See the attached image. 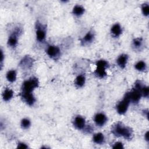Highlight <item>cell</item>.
Masks as SVG:
<instances>
[{
	"label": "cell",
	"mask_w": 149,
	"mask_h": 149,
	"mask_svg": "<svg viewBox=\"0 0 149 149\" xmlns=\"http://www.w3.org/2000/svg\"><path fill=\"white\" fill-rule=\"evenodd\" d=\"M2 99L4 101L8 102L10 101L13 96V91L9 88H6L2 92Z\"/></svg>",
	"instance_id": "cell-18"
},
{
	"label": "cell",
	"mask_w": 149,
	"mask_h": 149,
	"mask_svg": "<svg viewBox=\"0 0 149 149\" xmlns=\"http://www.w3.org/2000/svg\"><path fill=\"white\" fill-rule=\"evenodd\" d=\"M93 141L97 144H102L105 141V137L102 133H97L94 134Z\"/></svg>",
	"instance_id": "cell-20"
},
{
	"label": "cell",
	"mask_w": 149,
	"mask_h": 149,
	"mask_svg": "<svg viewBox=\"0 0 149 149\" xmlns=\"http://www.w3.org/2000/svg\"><path fill=\"white\" fill-rule=\"evenodd\" d=\"M17 77V73L15 70H10L6 74V78L7 80L10 83H13L16 81Z\"/></svg>",
	"instance_id": "cell-21"
},
{
	"label": "cell",
	"mask_w": 149,
	"mask_h": 149,
	"mask_svg": "<svg viewBox=\"0 0 149 149\" xmlns=\"http://www.w3.org/2000/svg\"><path fill=\"white\" fill-rule=\"evenodd\" d=\"M47 54L51 59L57 60L61 56V49L59 47L51 45H48L46 49Z\"/></svg>",
	"instance_id": "cell-8"
},
{
	"label": "cell",
	"mask_w": 149,
	"mask_h": 149,
	"mask_svg": "<svg viewBox=\"0 0 149 149\" xmlns=\"http://www.w3.org/2000/svg\"><path fill=\"white\" fill-rule=\"evenodd\" d=\"M20 97L22 101L29 106H33L36 101L33 93H20Z\"/></svg>",
	"instance_id": "cell-9"
},
{
	"label": "cell",
	"mask_w": 149,
	"mask_h": 149,
	"mask_svg": "<svg viewBox=\"0 0 149 149\" xmlns=\"http://www.w3.org/2000/svg\"><path fill=\"white\" fill-rule=\"evenodd\" d=\"M110 32L113 37H119L122 33V28L120 24L119 23H115L113 24L111 28Z\"/></svg>",
	"instance_id": "cell-15"
},
{
	"label": "cell",
	"mask_w": 149,
	"mask_h": 149,
	"mask_svg": "<svg viewBox=\"0 0 149 149\" xmlns=\"http://www.w3.org/2000/svg\"><path fill=\"white\" fill-rule=\"evenodd\" d=\"M33 64V60L30 56L26 55L23 58V59L20 61V66L22 69H29L31 68Z\"/></svg>",
	"instance_id": "cell-13"
},
{
	"label": "cell",
	"mask_w": 149,
	"mask_h": 149,
	"mask_svg": "<svg viewBox=\"0 0 149 149\" xmlns=\"http://www.w3.org/2000/svg\"><path fill=\"white\" fill-rule=\"evenodd\" d=\"M128 59L129 56L127 54H122L120 55L116 59V63L118 66L121 69H124L127 65Z\"/></svg>",
	"instance_id": "cell-14"
},
{
	"label": "cell",
	"mask_w": 149,
	"mask_h": 149,
	"mask_svg": "<svg viewBox=\"0 0 149 149\" xmlns=\"http://www.w3.org/2000/svg\"><path fill=\"white\" fill-rule=\"evenodd\" d=\"M22 33V30L19 27H16L15 30L10 34L8 39V45L11 48H15L18 43V38Z\"/></svg>",
	"instance_id": "cell-7"
},
{
	"label": "cell",
	"mask_w": 149,
	"mask_h": 149,
	"mask_svg": "<svg viewBox=\"0 0 149 149\" xmlns=\"http://www.w3.org/2000/svg\"><path fill=\"white\" fill-rule=\"evenodd\" d=\"M108 120V118L107 116L101 112L97 113L95 114L94 118V121L95 124L99 127H102L105 125Z\"/></svg>",
	"instance_id": "cell-10"
},
{
	"label": "cell",
	"mask_w": 149,
	"mask_h": 149,
	"mask_svg": "<svg viewBox=\"0 0 149 149\" xmlns=\"http://www.w3.org/2000/svg\"><path fill=\"white\" fill-rule=\"evenodd\" d=\"M142 96L145 98H148L149 95V88L147 86H143L141 89Z\"/></svg>",
	"instance_id": "cell-25"
},
{
	"label": "cell",
	"mask_w": 149,
	"mask_h": 149,
	"mask_svg": "<svg viewBox=\"0 0 149 149\" xmlns=\"http://www.w3.org/2000/svg\"><path fill=\"white\" fill-rule=\"evenodd\" d=\"M141 12L143 13V15L146 16L147 17L149 15V5L148 3H144L141 5Z\"/></svg>",
	"instance_id": "cell-24"
},
{
	"label": "cell",
	"mask_w": 149,
	"mask_h": 149,
	"mask_svg": "<svg viewBox=\"0 0 149 149\" xmlns=\"http://www.w3.org/2000/svg\"><path fill=\"white\" fill-rule=\"evenodd\" d=\"M148 134H149L148 131L146 132V133L144 134V139L147 142H148V141H149V140H148Z\"/></svg>",
	"instance_id": "cell-29"
},
{
	"label": "cell",
	"mask_w": 149,
	"mask_h": 149,
	"mask_svg": "<svg viewBox=\"0 0 149 149\" xmlns=\"http://www.w3.org/2000/svg\"><path fill=\"white\" fill-rule=\"evenodd\" d=\"M132 48L134 51H141L144 45V40L142 38L139 37L133 39L132 41Z\"/></svg>",
	"instance_id": "cell-16"
},
{
	"label": "cell",
	"mask_w": 149,
	"mask_h": 149,
	"mask_svg": "<svg viewBox=\"0 0 149 149\" xmlns=\"http://www.w3.org/2000/svg\"><path fill=\"white\" fill-rule=\"evenodd\" d=\"M73 124L77 130H83L86 127V120L83 116L77 115L74 118Z\"/></svg>",
	"instance_id": "cell-11"
},
{
	"label": "cell",
	"mask_w": 149,
	"mask_h": 149,
	"mask_svg": "<svg viewBox=\"0 0 149 149\" xmlns=\"http://www.w3.org/2000/svg\"><path fill=\"white\" fill-rule=\"evenodd\" d=\"M39 81L36 77H31L25 80L22 86L20 93H33V91L38 87Z\"/></svg>",
	"instance_id": "cell-3"
},
{
	"label": "cell",
	"mask_w": 149,
	"mask_h": 149,
	"mask_svg": "<svg viewBox=\"0 0 149 149\" xmlns=\"http://www.w3.org/2000/svg\"><path fill=\"white\" fill-rule=\"evenodd\" d=\"M4 60V54L3 52L2 49H1V60H0V62H1V69H2V66H3V62Z\"/></svg>",
	"instance_id": "cell-28"
},
{
	"label": "cell",
	"mask_w": 149,
	"mask_h": 149,
	"mask_svg": "<svg viewBox=\"0 0 149 149\" xmlns=\"http://www.w3.org/2000/svg\"><path fill=\"white\" fill-rule=\"evenodd\" d=\"M46 27L41 23L37 22L36 24V39L40 42H44L46 38Z\"/></svg>",
	"instance_id": "cell-6"
},
{
	"label": "cell",
	"mask_w": 149,
	"mask_h": 149,
	"mask_svg": "<svg viewBox=\"0 0 149 149\" xmlns=\"http://www.w3.org/2000/svg\"><path fill=\"white\" fill-rule=\"evenodd\" d=\"M130 103V100L129 97V92H127L125 93L122 100L119 101L116 105V109L117 112L119 115L125 114L127 111Z\"/></svg>",
	"instance_id": "cell-5"
},
{
	"label": "cell",
	"mask_w": 149,
	"mask_h": 149,
	"mask_svg": "<svg viewBox=\"0 0 149 149\" xmlns=\"http://www.w3.org/2000/svg\"><path fill=\"white\" fill-rule=\"evenodd\" d=\"M86 83V77L83 74L78 75L74 80V84L77 88H81Z\"/></svg>",
	"instance_id": "cell-17"
},
{
	"label": "cell",
	"mask_w": 149,
	"mask_h": 149,
	"mask_svg": "<svg viewBox=\"0 0 149 149\" xmlns=\"http://www.w3.org/2000/svg\"><path fill=\"white\" fill-rule=\"evenodd\" d=\"M95 65L96 69L93 72L94 75L99 79L105 78L107 75L106 69L109 67L108 62L105 60L101 59L96 62Z\"/></svg>",
	"instance_id": "cell-4"
},
{
	"label": "cell",
	"mask_w": 149,
	"mask_h": 149,
	"mask_svg": "<svg viewBox=\"0 0 149 149\" xmlns=\"http://www.w3.org/2000/svg\"><path fill=\"white\" fill-rule=\"evenodd\" d=\"M95 38V33L93 30L88 31L81 39V43L83 45H88L93 42Z\"/></svg>",
	"instance_id": "cell-12"
},
{
	"label": "cell",
	"mask_w": 149,
	"mask_h": 149,
	"mask_svg": "<svg viewBox=\"0 0 149 149\" xmlns=\"http://www.w3.org/2000/svg\"><path fill=\"white\" fill-rule=\"evenodd\" d=\"M20 126L23 129H27L31 126V122L28 118H23L20 122Z\"/></svg>",
	"instance_id": "cell-23"
},
{
	"label": "cell",
	"mask_w": 149,
	"mask_h": 149,
	"mask_svg": "<svg viewBox=\"0 0 149 149\" xmlns=\"http://www.w3.org/2000/svg\"><path fill=\"white\" fill-rule=\"evenodd\" d=\"M134 68L139 72H144L147 69V64L144 61H139L134 65Z\"/></svg>",
	"instance_id": "cell-22"
},
{
	"label": "cell",
	"mask_w": 149,
	"mask_h": 149,
	"mask_svg": "<svg viewBox=\"0 0 149 149\" xmlns=\"http://www.w3.org/2000/svg\"><path fill=\"white\" fill-rule=\"evenodd\" d=\"M111 133L116 137H122L127 140H130L133 137V130L120 122L112 126Z\"/></svg>",
	"instance_id": "cell-1"
},
{
	"label": "cell",
	"mask_w": 149,
	"mask_h": 149,
	"mask_svg": "<svg viewBox=\"0 0 149 149\" xmlns=\"http://www.w3.org/2000/svg\"><path fill=\"white\" fill-rule=\"evenodd\" d=\"M84 11H85V9L83 6L80 5H76L73 8L72 13L74 16L77 17H79L84 14Z\"/></svg>",
	"instance_id": "cell-19"
},
{
	"label": "cell",
	"mask_w": 149,
	"mask_h": 149,
	"mask_svg": "<svg viewBox=\"0 0 149 149\" xmlns=\"http://www.w3.org/2000/svg\"><path fill=\"white\" fill-rule=\"evenodd\" d=\"M142 83L140 80H136L134 87L132 91H129V97L130 100V102H132L133 104H137L141 97H142V93H141V89L143 87Z\"/></svg>",
	"instance_id": "cell-2"
},
{
	"label": "cell",
	"mask_w": 149,
	"mask_h": 149,
	"mask_svg": "<svg viewBox=\"0 0 149 149\" xmlns=\"http://www.w3.org/2000/svg\"><path fill=\"white\" fill-rule=\"evenodd\" d=\"M112 147V148H114V149H116V148L122 149V148H124L123 144H122V143H121L120 141H117V142L115 143Z\"/></svg>",
	"instance_id": "cell-26"
},
{
	"label": "cell",
	"mask_w": 149,
	"mask_h": 149,
	"mask_svg": "<svg viewBox=\"0 0 149 149\" xmlns=\"http://www.w3.org/2000/svg\"><path fill=\"white\" fill-rule=\"evenodd\" d=\"M28 147H29L28 146L23 142L18 143L17 146V148H27Z\"/></svg>",
	"instance_id": "cell-27"
}]
</instances>
